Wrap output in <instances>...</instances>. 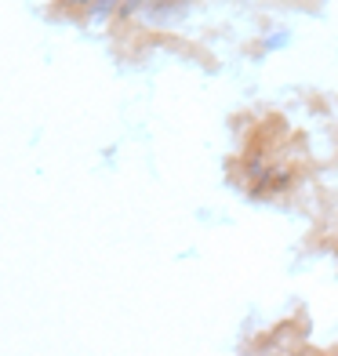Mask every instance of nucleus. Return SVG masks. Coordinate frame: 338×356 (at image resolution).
Here are the masks:
<instances>
[{
  "instance_id": "1",
  "label": "nucleus",
  "mask_w": 338,
  "mask_h": 356,
  "mask_svg": "<svg viewBox=\"0 0 338 356\" xmlns=\"http://www.w3.org/2000/svg\"><path fill=\"white\" fill-rule=\"evenodd\" d=\"M160 11H164V15H171V11H175V0H164V8H160Z\"/></svg>"
}]
</instances>
